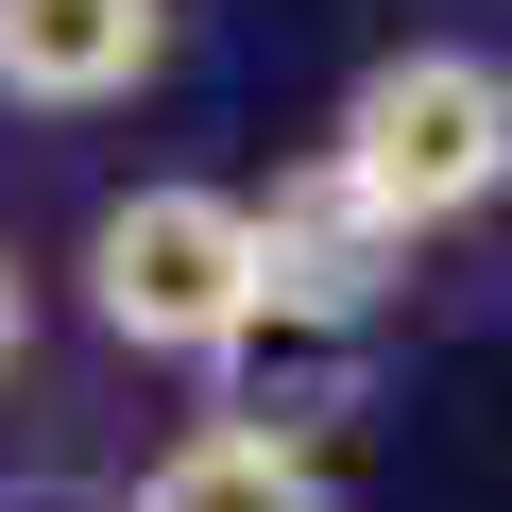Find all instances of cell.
<instances>
[{
    "label": "cell",
    "mask_w": 512,
    "mask_h": 512,
    "mask_svg": "<svg viewBox=\"0 0 512 512\" xmlns=\"http://www.w3.org/2000/svg\"><path fill=\"white\" fill-rule=\"evenodd\" d=\"M325 171L393 222V239H444L512 188V69L495 52H376L325 120Z\"/></svg>",
    "instance_id": "1"
},
{
    "label": "cell",
    "mask_w": 512,
    "mask_h": 512,
    "mask_svg": "<svg viewBox=\"0 0 512 512\" xmlns=\"http://www.w3.org/2000/svg\"><path fill=\"white\" fill-rule=\"evenodd\" d=\"M86 308L137 359H239L274 325V291H256V205L239 188H120L103 239H86Z\"/></svg>",
    "instance_id": "2"
},
{
    "label": "cell",
    "mask_w": 512,
    "mask_h": 512,
    "mask_svg": "<svg viewBox=\"0 0 512 512\" xmlns=\"http://www.w3.org/2000/svg\"><path fill=\"white\" fill-rule=\"evenodd\" d=\"M393 274H410V239H393L325 154L274 171V205H256V291H274V325H359Z\"/></svg>",
    "instance_id": "3"
},
{
    "label": "cell",
    "mask_w": 512,
    "mask_h": 512,
    "mask_svg": "<svg viewBox=\"0 0 512 512\" xmlns=\"http://www.w3.org/2000/svg\"><path fill=\"white\" fill-rule=\"evenodd\" d=\"M171 69V0H0V103H137Z\"/></svg>",
    "instance_id": "4"
},
{
    "label": "cell",
    "mask_w": 512,
    "mask_h": 512,
    "mask_svg": "<svg viewBox=\"0 0 512 512\" xmlns=\"http://www.w3.org/2000/svg\"><path fill=\"white\" fill-rule=\"evenodd\" d=\"M137 512H342V495H325V461H308L291 427H188V444L137 478Z\"/></svg>",
    "instance_id": "5"
},
{
    "label": "cell",
    "mask_w": 512,
    "mask_h": 512,
    "mask_svg": "<svg viewBox=\"0 0 512 512\" xmlns=\"http://www.w3.org/2000/svg\"><path fill=\"white\" fill-rule=\"evenodd\" d=\"M0 359H18V274H0Z\"/></svg>",
    "instance_id": "6"
}]
</instances>
